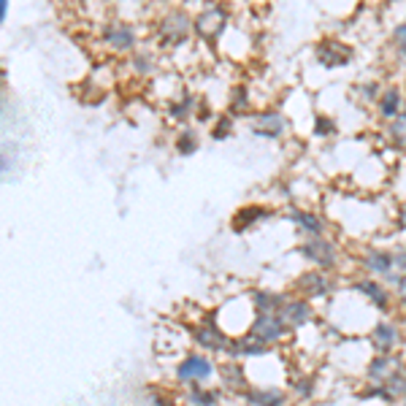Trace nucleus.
Listing matches in <instances>:
<instances>
[{
	"instance_id": "nucleus-30",
	"label": "nucleus",
	"mask_w": 406,
	"mask_h": 406,
	"mask_svg": "<svg viewBox=\"0 0 406 406\" xmlns=\"http://www.w3.org/2000/svg\"><path fill=\"white\" fill-rule=\"evenodd\" d=\"M225 130H230L228 117H222V120H220V125H217V130H214V138H222V133H225Z\"/></svg>"
},
{
	"instance_id": "nucleus-23",
	"label": "nucleus",
	"mask_w": 406,
	"mask_h": 406,
	"mask_svg": "<svg viewBox=\"0 0 406 406\" xmlns=\"http://www.w3.org/2000/svg\"><path fill=\"white\" fill-rule=\"evenodd\" d=\"M390 138L398 147H406V114H398L396 120H390Z\"/></svg>"
},
{
	"instance_id": "nucleus-13",
	"label": "nucleus",
	"mask_w": 406,
	"mask_h": 406,
	"mask_svg": "<svg viewBox=\"0 0 406 406\" xmlns=\"http://www.w3.org/2000/svg\"><path fill=\"white\" fill-rule=\"evenodd\" d=\"M103 41L114 51H130L136 47V33L127 25H108L103 30Z\"/></svg>"
},
{
	"instance_id": "nucleus-26",
	"label": "nucleus",
	"mask_w": 406,
	"mask_h": 406,
	"mask_svg": "<svg viewBox=\"0 0 406 406\" xmlns=\"http://www.w3.org/2000/svg\"><path fill=\"white\" fill-rule=\"evenodd\" d=\"M293 390H295L301 398H309V396H311V390H314V382L311 380H298L295 384H293Z\"/></svg>"
},
{
	"instance_id": "nucleus-14",
	"label": "nucleus",
	"mask_w": 406,
	"mask_h": 406,
	"mask_svg": "<svg viewBox=\"0 0 406 406\" xmlns=\"http://www.w3.org/2000/svg\"><path fill=\"white\" fill-rule=\"evenodd\" d=\"M244 401L250 406H284V393L282 390H271V387H263V390H257V387H247L244 390Z\"/></svg>"
},
{
	"instance_id": "nucleus-1",
	"label": "nucleus",
	"mask_w": 406,
	"mask_h": 406,
	"mask_svg": "<svg viewBox=\"0 0 406 406\" xmlns=\"http://www.w3.org/2000/svg\"><path fill=\"white\" fill-rule=\"evenodd\" d=\"M225 25H228V8L220 6V3H211V6H206L201 14L195 17L193 30H195L201 38H206V41H217V38L222 35Z\"/></svg>"
},
{
	"instance_id": "nucleus-27",
	"label": "nucleus",
	"mask_w": 406,
	"mask_h": 406,
	"mask_svg": "<svg viewBox=\"0 0 406 406\" xmlns=\"http://www.w3.org/2000/svg\"><path fill=\"white\" fill-rule=\"evenodd\" d=\"M355 92L357 95H363L366 101H374L380 90H377V84H360V87H355ZM377 101H380V98H377Z\"/></svg>"
},
{
	"instance_id": "nucleus-28",
	"label": "nucleus",
	"mask_w": 406,
	"mask_h": 406,
	"mask_svg": "<svg viewBox=\"0 0 406 406\" xmlns=\"http://www.w3.org/2000/svg\"><path fill=\"white\" fill-rule=\"evenodd\" d=\"M396 293H398L401 304L406 306V274H401V277H398V282H396Z\"/></svg>"
},
{
	"instance_id": "nucleus-4",
	"label": "nucleus",
	"mask_w": 406,
	"mask_h": 406,
	"mask_svg": "<svg viewBox=\"0 0 406 406\" xmlns=\"http://www.w3.org/2000/svg\"><path fill=\"white\" fill-rule=\"evenodd\" d=\"M301 254H304L306 260L311 263V266H317L320 271L323 268H333L336 266V247L330 244L328 238H323V236H311L309 241L301 244Z\"/></svg>"
},
{
	"instance_id": "nucleus-6",
	"label": "nucleus",
	"mask_w": 406,
	"mask_h": 406,
	"mask_svg": "<svg viewBox=\"0 0 406 406\" xmlns=\"http://www.w3.org/2000/svg\"><path fill=\"white\" fill-rule=\"evenodd\" d=\"M190 35V17L184 11H171L163 22H160V41L165 47H179L184 44Z\"/></svg>"
},
{
	"instance_id": "nucleus-16",
	"label": "nucleus",
	"mask_w": 406,
	"mask_h": 406,
	"mask_svg": "<svg viewBox=\"0 0 406 406\" xmlns=\"http://www.w3.org/2000/svg\"><path fill=\"white\" fill-rule=\"evenodd\" d=\"M220 374H222V384H225L228 390H247V374H244V368L238 366V360L230 357L228 363H222Z\"/></svg>"
},
{
	"instance_id": "nucleus-10",
	"label": "nucleus",
	"mask_w": 406,
	"mask_h": 406,
	"mask_svg": "<svg viewBox=\"0 0 406 406\" xmlns=\"http://www.w3.org/2000/svg\"><path fill=\"white\" fill-rule=\"evenodd\" d=\"M279 317L287 323V328H301L306 323H311V306L301 298H287V304L282 306Z\"/></svg>"
},
{
	"instance_id": "nucleus-34",
	"label": "nucleus",
	"mask_w": 406,
	"mask_h": 406,
	"mask_svg": "<svg viewBox=\"0 0 406 406\" xmlns=\"http://www.w3.org/2000/svg\"><path fill=\"white\" fill-rule=\"evenodd\" d=\"M404 406H406V396H404Z\"/></svg>"
},
{
	"instance_id": "nucleus-11",
	"label": "nucleus",
	"mask_w": 406,
	"mask_h": 406,
	"mask_svg": "<svg viewBox=\"0 0 406 406\" xmlns=\"http://www.w3.org/2000/svg\"><path fill=\"white\" fill-rule=\"evenodd\" d=\"M268 352V344H263L260 339H254V336H241V339H233L228 347V357L233 360H238V357H260Z\"/></svg>"
},
{
	"instance_id": "nucleus-18",
	"label": "nucleus",
	"mask_w": 406,
	"mask_h": 406,
	"mask_svg": "<svg viewBox=\"0 0 406 406\" xmlns=\"http://www.w3.org/2000/svg\"><path fill=\"white\" fill-rule=\"evenodd\" d=\"M380 114L384 120H396L398 114H404L401 108H404V98H401V92L398 90H387V92H382L380 95Z\"/></svg>"
},
{
	"instance_id": "nucleus-17",
	"label": "nucleus",
	"mask_w": 406,
	"mask_h": 406,
	"mask_svg": "<svg viewBox=\"0 0 406 406\" xmlns=\"http://www.w3.org/2000/svg\"><path fill=\"white\" fill-rule=\"evenodd\" d=\"M252 304H254V311H277L279 314L282 306L287 304V298L279 295V293H271V290H254Z\"/></svg>"
},
{
	"instance_id": "nucleus-33",
	"label": "nucleus",
	"mask_w": 406,
	"mask_h": 406,
	"mask_svg": "<svg viewBox=\"0 0 406 406\" xmlns=\"http://www.w3.org/2000/svg\"><path fill=\"white\" fill-rule=\"evenodd\" d=\"M404 114H406V101H404Z\"/></svg>"
},
{
	"instance_id": "nucleus-24",
	"label": "nucleus",
	"mask_w": 406,
	"mask_h": 406,
	"mask_svg": "<svg viewBox=\"0 0 406 406\" xmlns=\"http://www.w3.org/2000/svg\"><path fill=\"white\" fill-rule=\"evenodd\" d=\"M177 149L181 154H193L195 149H198V141H195V133H190V130H184L181 136H179L177 141Z\"/></svg>"
},
{
	"instance_id": "nucleus-20",
	"label": "nucleus",
	"mask_w": 406,
	"mask_h": 406,
	"mask_svg": "<svg viewBox=\"0 0 406 406\" xmlns=\"http://www.w3.org/2000/svg\"><path fill=\"white\" fill-rule=\"evenodd\" d=\"M290 220L298 225L301 230H306L309 236H323V220L317 217V214H311V211H301V209H295V211H290Z\"/></svg>"
},
{
	"instance_id": "nucleus-25",
	"label": "nucleus",
	"mask_w": 406,
	"mask_h": 406,
	"mask_svg": "<svg viewBox=\"0 0 406 406\" xmlns=\"http://www.w3.org/2000/svg\"><path fill=\"white\" fill-rule=\"evenodd\" d=\"M393 41H396V47H398V54H401V60L406 63V22H404V25L396 27V33H393Z\"/></svg>"
},
{
	"instance_id": "nucleus-31",
	"label": "nucleus",
	"mask_w": 406,
	"mask_h": 406,
	"mask_svg": "<svg viewBox=\"0 0 406 406\" xmlns=\"http://www.w3.org/2000/svg\"><path fill=\"white\" fill-rule=\"evenodd\" d=\"M398 228L406 230V203L401 206V211H398Z\"/></svg>"
},
{
	"instance_id": "nucleus-5",
	"label": "nucleus",
	"mask_w": 406,
	"mask_h": 406,
	"mask_svg": "<svg viewBox=\"0 0 406 406\" xmlns=\"http://www.w3.org/2000/svg\"><path fill=\"white\" fill-rule=\"evenodd\" d=\"M363 268L368 271V274H374V277H380V279H387V282H398V271H396V260H393V252H384V250H366L363 254Z\"/></svg>"
},
{
	"instance_id": "nucleus-15",
	"label": "nucleus",
	"mask_w": 406,
	"mask_h": 406,
	"mask_svg": "<svg viewBox=\"0 0 406 406\" xmlns=\"http://www.w3.org/2000/svg\"><path fill=\"white\" fill-rule=\"evenodd\" d=\"M371 341H374L377 352H393V350L398 347L401 336H398V328H396V325H390V323H380V325L374 328Z\"/></svg>"
},
{
	"instance_id": "nucleus-3",
	"label": "nucleus",
	"mask_w": 406,
	"mask_h": 406,
	"mask_svg": "<svg viewBox=\"0 0 406 406\" xmlns=\"http://www.w3.org/2000/svg\"><path fill=\"white\" fill-rule=\"evenodd\" d=\"M214 377V363L206 355H187L177 366V380L181 384H206Z\"/></svg>"
},
{
	"instance_id": "nucleus-19",
	"label": "nucleus",
	"mask_w": 406,
	"mask_h": 406,
	"mask_svg": "<svg viewBox=\"0 0 406 406\" xmlns=\"http://www.w3.org/2000/svg\"><path fill=\"white\" fill-rule=\"evenodd\" d=\"M355 290H360V293H363V295H366L371 304L380 306V309H387V304H390V295H387L384 284H380V282H371V279L357 282Z\"/></svg>"
},
{
	"instance_id": "nucleus-22",
	"label": "nucleus",
	"mask_w": 406,
	"mask_h": 406,
	"mask_svg": "<svg viewBox=\"0 0 406 406\" xmlns=\"http://www.w3.org/2000/svg\"><path fill=\"white\" fill-rule=\"evenodd\" d=\"M193 106H195V98L193 95H184L181 101H177L168 108V114H171V120H187L193 114Z\"/></svg>"
},
{
	"instance_id": "nucleus-12",
	"label": "nucleus",
	"mask_w": 406,
	"mask_h": 406,
	"mask_svg": "<svg viewBox=\"0 0 406 406\" xmlns=\"http://www.w3.org/2000/svg\"><path fill=\"white\" fill-rule=\"evenodd\" d=\"M298 290L304 293L306 298H323L333 290V284H330V279L323 271H306L304 277L298 279Z\"/></svg>"
},
{
	"instance_id": "nucleus-29",
	"label": "nucleus",
	"mask_w": 406,
	"mask_h": 406,
	"mask_svg": "<svg viewBox=\"0 0 406 406\" xmlns=\"http://www.w3.org/2000/svg\"><path fill=\"white\" fill-rule=\"evenodd\" d=\"M330 122L328 120H325V117H317V125H314V133H317V136H325V133H328L330 130Z\"/></svg>"
},
{
	"instance_id": "nucleus-7",
	"label": "nucleus",
	"mask_w": 406,
	"mask_h": 406,
	"mask_svg": "<svg viewBox=\"0 0 406 406\" xmlns=\"http://www.w3.org/2000/svg\"><path fill=\"white\" fill-rule=\"evenodd\" d=\"M195 341L201 344L206 352H228L233 339H228V333H222V330L217 328V317L209 314V320L195 330Z\"/></svg>"
},
{
	"instance_id": "nucleus-32",
	"label": "nucleus",
	"mask_w": 406,
	"mask_h": 406,
	"mask_svg": "<svg viewBox=\"0 0 406 406\" xmlns=\"http://www.w3.org/2000/svg\"><path fill=\"white\" fill-rule=\"evenodd\" d=\"M8 14V0H0V19H6Z\"/></svg>"
},
{
	"instance_id": "nucleus-2",
	"label": "nucleus",
	"mask_w": 406,
	"mask_h": 406,
	"mask_svg": "<svg viewBox=\"0 0 406 406\" xmlns=\"http://www.w3.org/2000/svg\"><path fill=\"white\" fill-rule=\"evenodd\" d=\"M287 323L282 320L277 311H257L254 323L250 325V336L260 339L263 344H277L287 336Z\"/></svg>"
},
{
	"instance_id": "nucleus-8",
	"label": "nucleus",
	"mask_w": 406,
	"mask_h": 406,
	"mask_svg": "<svg viewBox=\"0 0 406 406\" xmlns=\"http://www.w3.org/2000/svg\"><path fill=\"white\" fill-rule=\"evenodd\" d=\"M401 368H404V366H401V360H398L396 355H390V352H380V355L368 363L366 377H368L371 384H387V382L393 380Z\"/></svg>"
},
{
	"instance_id": "nucleus-9",
	"label": "nucleus",
	"mask_w": 406,
	"mask_h": 406,
	"mask_svg": "<svg viewBox=\"0 0 406 406\" xmlns=\"http://www.w3.org/2000/svg\"><path fill=\"white\" fill-rule=\"evenodd\" d=\"M284 127H287V122L279 111H263L252 120V133L260 138H279Z\"/></svg>"
},
{
	"instance_id": "nucleus-21",
	"label": "nucleus",
	"mask_w": 406,
	"mask_h": 406,
	"mask_svg": "<svg viewBox=\"0 0 406 406\" xmlns=\"http://www.w3.org/2000/svg\"><path fill=\"white\" fill-rule=\"evenodd\" d=\"M187 404L190 406H214L217 404V393L206 390L203 384H190V387H187Z\"/></svg>"
}]
</instances>
